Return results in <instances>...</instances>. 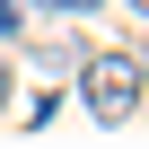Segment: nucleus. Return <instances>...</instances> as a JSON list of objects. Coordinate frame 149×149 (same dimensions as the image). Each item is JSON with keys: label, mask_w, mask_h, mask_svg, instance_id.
Segmentation results:
<instances>
[{"label": "nucleus", "mask_w": 149, "mask_h": 149, "mask_svg": "<svg viewBox=\"0 0 149 149\" xmlns=\"http://www.w3.org/2000/svg\"><path fill=\"white\" fill-rule=\"evenodd\" d=\"M140 79H149V61H140V53H97V61H88V79H79V97H88L97 123H132V114H140Z\"/></svg>", "instance_id": "nucleus-1"}, {"label": "nucleus", "mask_w": 149, "mask_h": 149, "mask_svg": "<svg viewBox=\"0 0 149 149\" xmlns=\"http://www.w3.org/2000/svg\"><path fill=\"white\" fill-rule=\"evenodd\" d=\"M18 26H26V18H18V9H9V0H0V44H9V35H18Z\"/></svg>", "instance_id": "nucleus-2"}, {"label": "nucleus", "mask_w": 149, "mask_h": 149, "mask_svg": "<svg viewBox=\"0 0 149 149\" xmlns=\"http://www.w3.org/2000/svg\"><path fill=\"white\" fill-rule=\"evenodd\" d=\"M0 97H9V70H0Z\"/></svg>", "instance_id": "nucleus-3"}]
</instances>
